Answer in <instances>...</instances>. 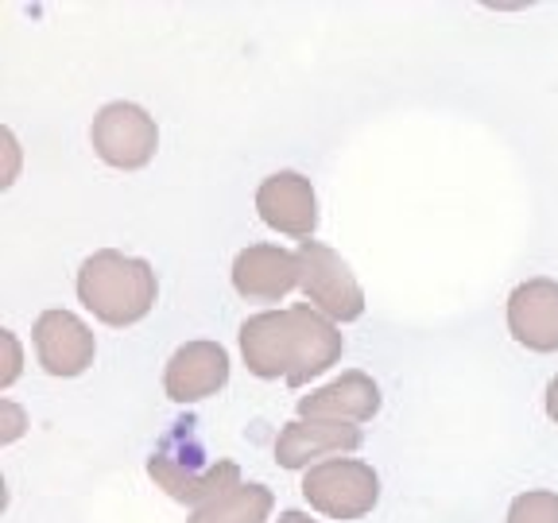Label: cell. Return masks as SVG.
Returning <instances> with one entry per match:
<instances>
[{
    "label": "cell",
    "instance_id": "cell-16",
    "mask_svg": "<svg viewBox=\"0 0 558 523\" xmlns=\"http://www.w3.org/2000/svg\"><path fill=\"white\" fill-rule=\"evenodd\" d=\"M0 418H4V423H0V442H16L20 435H24V411L16 408V403L12 400H4L0 403Z\"/></svg>",
    "mask_w": 558,
    "mask_h": 523
},
{
    "label": "cell",
    "instance_id": "cell-15",
    "mask_svg": "<svg viewBox=\"0 0 558 523\" xmlns=\"http://www.w3.org/2000/svg\"><path fill=\"white\" fill-rule=\"evenodd\" d=\"M508 523H558V492L535 488V492L515 497L508 508Z\"/></svg>",
    "mask_w": 558,
    "mask_h": 523
},
{
    "label": "cell",
    "instance_id": "cell-8",
    "mask_svg": "<svg viewBox=\"0 0 558 523\" xmlns=\"http://www.w3.org/2000/svg\"><path fill=\"white\" fill-rule=\"evenodd\" d=\"M256 214L276 233L311 241L314 229H318V198H314L311 179L299 171L268 174L260 191H256Z\"/></svg>",
    "mask_w": 558,
    "mask_h": 523
},
{
    "label": "cell",
    "instance_id": "cell-17",
    "mask_svg": "<svg viewBox=\"0 0 558 523\" xmlns=\"http://www.w3.org/2000/svg\"><path fill=\"white\" fill-rule=\"evenodd\" d=\"M0 345H4V353H9V365H4V373H0V388H9V384L20 376V345H16V333L4 330V333H0Z\"/></svg>",
    "mask_w": 558,
    "mask_h": 523
},
{
    "label": "cell",
    "instance_id": "cell-13",
    "mask_svg": "<svg viewBox=\"0 0 558 523\" xmlns=\"http://www.w3.org/2000/svg\"><path fill=\"white\" fill-rule=\"evenodd\" d=\"M380 411V388L361 368H349L338 380L314 388L299 400V418H333V423H368Z\"/></svg>",
    "mask_w": 558,
    "mask_h": 523
},
{
    "label": "cell",
    "instance_id": "cell-11",
    "mask_svg": "<svg viewBox=\"0 0 558 523\" xmlns=\"http://www.w3.org/2000/svg\"><path fill=\"white\" fill-rule=\"evenodd\" d=\"M508 330L532 353H558V279H527L508 295Z\"/></svg>",
    "mask_w": 558,
    "mask_h": 523
},
{
    "label": "cell",
    "instance_id": "cell-1",
    "mask_svg": "<svg viewBox=\"0 0 558 523\" xmlns=\"http://www.w3.org/2000/svg\"><path fill=\"white\" fill-rule=\"evenodd\" d=\"M341 330L311 303L253 314L241 326V353L248 373L260 380H288L303 388L341 361Z\"/></svg>",
    "mask_w": 558,
    "mask_h": 523
},
{
    "label": "cell",
    "instance_id": "cell-6",
    "mask_svg": "<svg viewBox=\"0 0 558 523\" xmlns=\"http://www.w3.org/2000/svg\"><path fill=\"white\" fill-rule=\"evenodd\" d=\"M89 139H94V151L101 163L117 167V171H140L156 159L159 129L148 117V109H140L132 101H109L94 117Z\"/></svg>",
    "mask_w": 558,
    "mask_h": 523
},
{
    "label": "cell",
    "instance_id": "cell-19",
    "mask_svg": "<svg viewBox=\"0 0 558 523\" xmlns=\"http://www.w3.org/2000/svg\"><path fill=\"white\" fill-rule=\"evenodd\" d=\"M276 523H318V520H311V515H306V512H295V508H291V512H283Z\"/></svg>",
    "mask_w": 558,
    "mask_h": 523
},
{
    "label": "cell",
    "instance_id": "cell-9",
    "mask_svg": "<svg viewBox=\"0 0 558 523\" xmlns=\"http://www.w3.org/2000/svg\"><path fill=\"white\" fill-rule=\"evenodd\" d=\"M361 446V427L333 423V418H295L279 430L276 462L279 470H311L338 453H353Z\"/></svg>",
    "mask_w": 558,
    "mask_h": 523
},
{
    "label": "cell",
    "instance_id": "cell-3",
    "mask_svg": "<svg viewBox=\"0 0 558 523\" xmlns=\"http://www.w3.org/2000/svg\"><path fill=\"white\" fill-rule=\"evenodd\" d=\"M186 427L191 423H179V430L151 453L148 473L171 500L202 508L241 485V465L229 462V458H206L202 450L194 453V462H186L191 458V430Z\"/></svg>",
    "mask_w": 558,
    "mask_h": 523
},
{
    "label": "cell",
    "instance_id": "cell-14",
    "mask_svg": "<svg viewBox=\"0 0 558 523\" xmlns=\"http://www.w3.org/2000/svg\"><path fill=\"white\" fill-rule=\"evenodd\" d=\"M276 497L264 485H236L226 497L209 500V504L194 508L186 523H268Z\"/></svg>",
    "mask_w": 558,
    "mask_h": 523
},
{
    "label": "cell",
    "instance_id": "cell-7",
    "mask_svg": "<svg viewBox=\"0 0 558 523\" xmlns=\"http://www.w3.org/2000/svg\"><path fill=\"white\" fill-rule=\"evenodd\" d=\"M32 338H35V357H39V365L51 376L70 380V376H82L94 365V353H97L94 330L82 323L78 314L44 311L35 318Z\"/></svg>",
    "mask_w": 558,
    "mask_h": 523
},
{
    "label": "cell",
    "instance_id": "cell-12",
    "mask_svg": "<svg viewBox=\"0 0 558 523\" xmlns=\"http://www.w3.org/2000/svg\"><path fill=\"white\" fill-rule=\"evenodd\" d=\"M233 288L241 299L279 303L299 288V256L279 244H248L233 260Z\"/></svg>",
    "mask_w": 558,
    "mask_h": 523
},
{
    "label": "cell",
    "instance_id": "cell-18",
    "mask_svg": "<svg viewBox=\"0 0 558 523\" xmlns=\"http://www.w3.org/2000/svg\"><path fill=\"white\" fill-rule=\"evenodd\" d=\"M547 415H550V423H558V376L547 384Z\"/></svg>",
    "mask_w": 558,
    "mask_h": 523
},
{
    "label": "cell",
    "instance_id": "cell-10",
    "mask_svg": "<svg viewBox=\"0 0 558 523\" xmlns=\"http://www.w3.org/2000/svg\"><path fill=\"white\" fill-rule=\"evenodd\" d=\"M229 384V353L218 341H186L163 368V392L174 403H198Z\"/></svg>",
    "mask_w": 558,
    "mask_h": 523
},
{
    "label": "cell",
    "instance_id": "cell-4",
    "mask_svg": "<svg viewBox=\"0 0 558 523\" xmlns=\"http://www.w3.org/2000/svg\"><path fill=\"white\" fill-rule=\"evenodd\" d=\"M303 497L314 512L330 520H361L380 500V477L357 458H330L303 473Z\"/></svg>",
    "mask_w": 558,
    "mask_h": 523
},
{
    "label": "cell",
    "instance_id": "cell-2",
    "mask_svg": "<svg viewBox=\"0 0 558 523\" xmlns=\"http://www.w3.org/2000/svg\"><path fill=\"white\" fill-rule=\"evenodd\" d=\"M159 283L148 260L124 256L117 248H101L78 268V299L97 323L136 326L156 306Z\"/></svg>",
    "mask_w": 558,
    "mask_h": 523
},
{
    "label": "cell",
    "instance_id": "cell-5",
    "mask_svg": "<svg viewBox=\"0 0 558 523\" xmlns=\"http://www.w3.org/2000/svg\"><path fill=\"white\" fill-rule=\"evenodd\" d=\"M295 256L299 288H303L306 303L326 314L330 323H357L365 314V291H361L357 276L349 271V264L318 241H303Z\"/></svg>",
    "mask_w": 558,
    "mask_h": 523
}]
</instances>
